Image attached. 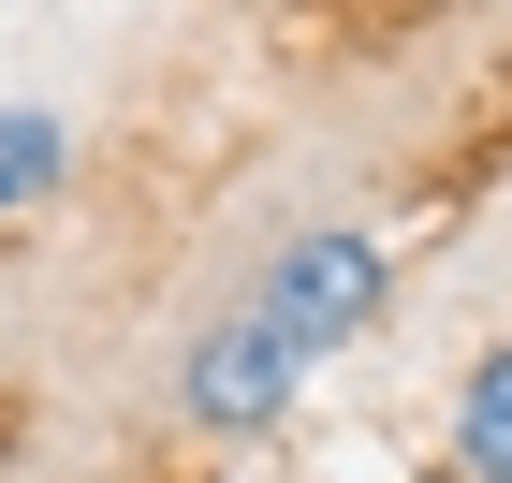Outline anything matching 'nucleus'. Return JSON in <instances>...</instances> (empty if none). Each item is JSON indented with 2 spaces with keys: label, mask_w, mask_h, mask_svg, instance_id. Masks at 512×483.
<instances>
[{
  "label": "nucleus",
  "mask_w": 512,
  "mask_h": 483,
  "mask_svg": "<svg viewBox=\"0 0 512 483\" xmlns=\"http://www.w3.org/2000/svg\"><path fill=\"white\" fill-rule=\"evenodd\" d=\"M381 293H395V249L366 235V220H308V235L264 249L249 308L278 322V352H293V366H322V352H352L366 322H381Z\"/></svg>",
  "instance_id": "1"
},
{
  "label": "nucleus",
  "mask_w": 512,
  "mask_h": 483,
  "mask_svg": "<svg viewBox=\"0 0 512 483\" xmlns=\"http://www.w3.org/2000/svg\"><path fill=\"white\" fill-rule=\"evenodd\" d=\"M293 381H308V366L278 352V322L235 293V308L176 352V425H205V440H264L278 410H293Z\"/></svg>",
  "instance_id": "2"
},
{
  "label": "nucleus",
  "mask_w": 512,
  "mask_h": 483,
  "mask_svg": "<svg viewBox=\"0 0 512 483\" xmlns=\"http://www.w3.org/2000/svg\"><path fill=\"white\" fill-rule=\"evenodd\" d=\"M439 440H454V469L469 483H512V337L454 381V410H439Z\"/></svg>",
  "instance_id": "3"
},
{
  "label": "nucleus",
  "mask_w": 512,
  "mask_h": 483,
  "mask_svg": "<svg viewBox=\"0 0 512 483\" xmlns=\"http://www.w3.org/2000/svg\"><path fill=\"white\" fill-rule=\"evenodd\" d=\"M59 176H74V132L44 118V103H0V220H15V205H44Z\"/></svg>",
  "instance_id": "4"
}]
</instances>
